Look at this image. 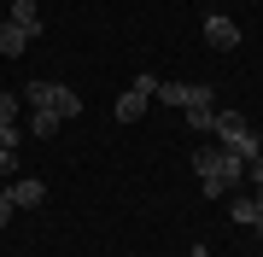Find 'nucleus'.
Segmentation results:
<instances>
[{"instance_id": "1", "label": "nucleus", "mask_w": 263, "mask_h": 257, "mask_svg": "<svg viewBox=\"0 0 263 257\" xmlns=\"http://www.w3.org/2000/svg\"><path fill=\"white\" fill-rule=\"evenodd\" d=\"M193 175L205 187V199H228L246 181V158H234L228 146H193Z\"/></svg>"}, {"instance_id": "2", "label": "nucleus", "mask_w": 263, "mask_h": 257, "mask_svg": "<svg viewBox=\"0 0 263 257\" xmlns=\"http://www.w3.org/2000/svg\"><path fill=\"white\" fill-rule=\"evenodd\" d=\"M211 134H216V146H228V152H234V158H246V164H252V158H263V134L246 123L240 111H228V105H216Z\"/></svg>"}, {"instance_id": "3", "label": "nucleus", "mask_w": 263, "mask_h": 257, "mask_svg": "<svg viewBox=\"0 0 263 257\" xmlns=\"http://www.w3.org/2000/svg\"><path fill=\"white\" fill-rule=\"evenodd\" d=\"M18 100L29 105V111H35V105H47V111L65 117V123H70V117H82V94H76L70 82H47V76H35V82H24Z\"/></svg>"}, {"instance_id": "4", "label": "nucleus", "mask_w": 263, "mask_h": 257, "mask_svg": "<svg viewBox=\"0 0 263 257\" xmlns=\"http://www.w3.org/2000/svg\"><path fill=\"white\" fill-rule=\"evenodd\" d=\"M205 41H211L216 53H234V47H240V24L222 18V12H211V18H205Z\"/></svg>"}, {"instance_id": "5", "label": "nucleus", "mask_w": 263, "mask_h": 257, "mask_svg": "<svg viewBox=\"0 0 263 257\" xmlns=\"http://www.w3.org/2000/svg\"><path fill=\"white\" fill-rule=\"evenodd\" d=\"M6 24H18L24 35H41V29H47V18H41V6H35V0H12Z\"/></svg>"}, {"instance_id": "6", "label": "nucleus", "mask_w": 263, "mask_h": 257, "mask_svg": "<svg viewBox=\"0 0 263 257\" xmlns=\"http://www.w3.org/2000/svg\"><path fill=\"white\" fill-rule=\"evenodd\" d=\"M6 193H12V205H18V210H35L41 199H47V187H41L35 175H18V181H12Z\"/></svg>"}, {"instance_id": "7", "label": "nucleus", "mask_w": 263, "mask_h": 257, "mask_svg": "<svg viewBox=\"0 0 263 257\" xmlns=\"http://www.w3.org/2000/svg\"><path fill=\"white\" fill-rule=\"evenodd\" d=\"M29 47V35H24V29L18 24H0V58H18Z\"/></svg>"}, {"instance_id": "8", "label": "nucleus", "mask_w": 263, "mask_h": 257, "mask_svg": "<svg viewBox=\"0 0 263 257\" xmlns=\"http://www.w3.org/2000/svg\"><path fill=\"white\" fill-rule=\"evenodd\" d=\"M29 129H35L41 141H47V134H59V129H65V117H53L47 105H35V111H29Z\"/></svg>"}, {"instance_id": "9", "label": "nucleus", "mask_w": 263, "mask_h": 257, "mask_svg": "<svg viewBox=\"0 0 263 257\" xmlns=\"http://www.w3.org/2000/svg\"><path fill=\"white\" fill-rule=\"evenodd\" d=\"M228 216H234V222H252V216H257L252 193H234V199H228Z\"/></svg>"}, {"instance_id": "10", "label": "nucleus", "mask_w": 263, "mask_h": 257, "mask_svg": "<svg viewBox=\"0 0 263 257\" xmlns=\"http://www.w3.org/2000/svg\"><path fill=\"white\" fill-rule=\"evenodd\" d=\"M216 123V105H187V129H199V134H205Z\"/></svg>"}, {"instance_id": "11", "label": "nucleus", "mask_w": 263, "mask_h": 257, "mask_svg": "<svg viewBox=\"0 0 263 257\" xmlns=\"http://www.w3.org/2000/svg\"><path fill=\"white\" fill-rule=\"evenodd\" d=\"M187 88H193V82H158V100H164V105H187Z\"/></svg>"}, {"instance_id": "12", "label": "nucleus", "mask_w": 263, "mask_h": 257, "mask_svg": "<svg viewBox=\"0 0 263 257\" xmlns=\"http://www.w3.org/2000/svg\"><path fill=\"white\" fill-rule=\"evenodd\" d=\"M18 111H24V100H18V94H6V88H0V129H6V123H18Z\"/></svg>"}, {"instance_id": "13", "label": "nucleus", "mask_w": 263, "mask_h": 257, "mask_svg": "<svg viewBox=\"0 0 263 257\" xmlns=\"http://www.w3.org/2000/svg\"><path fill=\"white\" fill-rule=\"evenodd\" d=\"M18 170V152H12V146H0V175H12Z\"/></svg>"}, {"instance_id": "14", "label": "nucleus", "mask_w": 263, "mask_h": 257, "mask_svg": "<svg viewBox=\"0 0 263 257\" xmlns=\"http://www.w3.org/2000/svg\"><path fill=\"white\" fill-rule=\"evenodd\" d=\"M18 134H24L18 123H6V129H0V146H12V152H18Z\"/></svg>"}, {"instance_id": "15", "label": "nucleus", "mask_w": 263, "mask_h": 257, "mask_svg": "<svg viewBox=\"0 0 263 257\" xmlns=\"http://www.w3.org/2000/svg\"><path fill=\"white\" fill-rule=\"evenodd\" d=\"M12 210H18V205H12V193H0V228L12 222Z\"/></svg>"}, {"instance_id": "16", "label": "nucleus", "mask_w": 263, "mask_h": 257, "mask_svg": "<svg viewBox=\"0 0 263 257\" xmlns=\"http://www.w3.org/2000/svg\"><path fill=\"white\" fill-rule=\"evenodd\" d=\"M252 228H257V240H263V216H257V222H252Z\"/></svg>"}, {"instance_id": "17", "label": "nucleus", "mask_w": 263, "mask_h": 257, "mask_svg": "<svg viewBox=\"0 0 263 257\" xmlns=\"http://www.w3.org/2000/svg\"><path fill=\"white\" fill-rule=\"evenodd\" d=\"M257 134H263V111H257Z\"/></svg>"}]
</instances>
